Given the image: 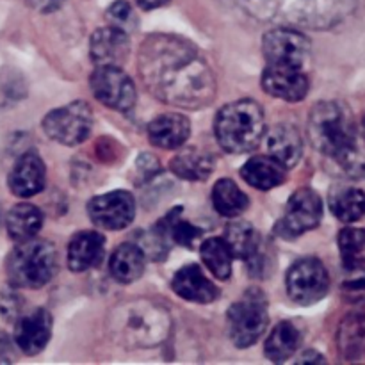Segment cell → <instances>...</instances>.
<instances>
[{"label":"cell","instance_id":"obj_1","mask_svg":"<svg viewBox=\"0 0 365 365\" xmlns=\"http://www.w3.org/2000/svg\"><path fill=\"white\" fill-rule=\"evenodd\" d=\"M139 75L160 102L202 109L214 100V73L198 48L177 36L153 34L139 50Z\"/></svg>","mask_w":365,"mask_h":365},{"label":"cell","instance_id":"obj_2","mask_svg":"<svg viewBox=\"0 0 365 365\" xmlns=\"http://www.w3.org/2000/svg\"><path fill=\"white\" fill-rule=\"evenodd\" d=\"M253 18L285 27L327 29L351 11L353 0H234Z\"/></svg>","mask_w":365,"mask_h":365},{"label":"cell","instance_id":"obj_3","mask_svg":"<svg viewBox=\"0 0 365 365\" xmlns=\"http://www.w3.org/2000/svg\"><path fill=\"white\" fill-rule=\"evenodd\" d=\"M309 135L316 150L348 164L356 152V128L348 107L319 102L309 116Z\"/></svg>","mask_w":365,"mask_h":365},{"label":"cell","instance_id":"obj_4","mask_svg":"<svg viewBox=\"0 0 365 365\" xmlns=\"http://www.w3.org/2000/svg\"><path fill=\"white\" fill-rule=\"evenodd\" d=\"M113 331L127 348H152L168 337L171 317L163 307L152 302H130L113 314Z\"/></svg>","mask_w":365,"mask_h":365},{"label":"cell","instance_id":"obj_5","mask_svg":"<svg viewBox=\"0 0 365 365\" xmlns=\"http://www.w3.org/2000/svg\"><path fill=\"white\" fill-rule=\"evenodd\" d=\"M216 139L230 153L255 150L266 134L264 110L255 100H237L221 107L214 123Z\"/></svg>","mask_w":365,"mask_h":365},{"label":"cell","instance_id":"obj_6","mask_svg":"<svg viewBox=\"0 0 365 365\" xmlns=\"http://www.w3.org/2000/svg\"><path fill=\"white\" fill-rule=\"evenodd\" d=\"M57 271L56 246L43 239L18 242L6 260L11 284L20 289H38L48 284Z\"/></svg>","mask_w":365,"mask_h":365},{"label":"cell","instance_id":"obj_7","mask_svg":"<svg viewBox=\"0 0 365 365\" xmlns=\"http://www.w3.org/2000/svg\"><path fill=\"white\" fill-rule=\"evenodd\" d=\"M228 335L237 348L245 349L255 344L269 327L267 299L259 289H250L227 314Z\"/></svg>","mask_w":365,"mask_h":365},{"label":"cell","instance_id":"obj_8","mask_svg":"<svg viewBox=\"0 0 365 365\" xmlns=\"http://www.w3.org/2000/svg\"><path fill=\"white\" fill-rule=\"evenodd\" d=\"M93 128V113L82 100L52 110L43 120V130L52 141L75 146L89 138Z\"/></svg>","mask_w":365,"mask_h":365},{"label":"cell","instance_id":"obj_9","mask_svg":"<svg viewBox=\"0 0 365 365\" xmlns=\"http://www.w3.org/2000/svg\"><path fill=\"white\" fill-rule=\"evenodd\" d=\"M285 285H287V294L292 302L309 307L321 302L328 294L330 277L319 259L307 257L292 264Z\"/></svg>","mask_w":365,"mask_h":365},{"label":"cell","instance_id":"obj_10","mask_svg":"<svg viewBox=\"0 0 365 365\" xmlns=\"http://www.w3.org/2000/svg\"><path fill=\"white\" fill-rule=\"evenodd\" d=\"M323 217V200L314 189L302 187L289 198L284 217L278 221L277 234L284 239H296L314 230Z\"/></svg>","mask_w":365,"mask_h":365},{"label":"cell","instance_id":"obj_11","mask_svg":"<svg viewBox=\"0 0 365 365\" xmlns=\"http://www.w3.org/2000/svg\"><path fill=\"white\" fill-rule=\"evenodd\" d=\"M310 48L312 45L305 34L285 25L266 32L262 41L264 57L267 64L274 66L303 68L310 57Z\"/></svg>","mask_w":365,"mask_h":365},{"label":"cell","instance_id":"obj_12","mask_svg":"<svg viewBox=\"0 0 365 365\" xmlns=\"http://www.w3.org/2000/svg\"><path fill=\"white\" fill-rule=\"evenodd\" d=\"M91 91L106 107L127 113L135 106V86L120 66H96L91 73Z\"/></svg>","mask_w":365,"mask_h":365},{"label":"cell","instance_id":"obj_13","mask_svg":"<svg viewBox=\"0 0 365 365\" xmlns=\"http://www.w3.org/2000/svg\"><path fill=\"white\" fill-rule=\"evenodd\" d=\"M88 214L96 227L106 230L127 228L135 216L134 196L121 189L95 196L88 203Z\"/></svg>","mask_w":365,"mask_h":365},{"label":"cell","instance_id":"obj_14","mask_svg":"<svg viewBox=\"0 0 365 365\" xmlns=\"http://www.w3.org/2000/svg\"><path fill=\"white\" fill-rule=\"evenodd\" d=\"M262 88L285 102H302L309 95L310 82L303 68L267 64L262 73Z\"/></svg>","mask_w":365,"mask_h":365},{"label":"cell","instance_id":"obj_15","mask_svg":"<svg viewBox=\"0 0 365 365\" xmlns=\"http://www.w3.org/2000/svg\"><path fill=\"white\" fill-rule=\"evenodd\" d=\"M130 39L120 27H103L95 31L89 43L91 61L96 66H121L128 57Z\"/></svg>","mask_w":365,"mask_h":365},{"label":"cell","instance_id":"obj_16","mask_svg":"<svg viewBox=\"0 0 365 365\" xmlns=\"http://www.w3.org/2000/svg\"><path fill=\"white\" fill-rule=\"evenodd\" d=\"M52 334V316L45 309H38L27 316H20L14 328V344L21 353L38 355L48 344Z\"/></svg>","mask_w":365,"mask_h":365},{"label":"cell","instance_id":"obj_17","mask_svg":"<svg viewBox=\"0 0 365 365\" xmlns=\"http://www.w3.org/2000/svg\"><path fill=\"white\" fill-rule=\"evenodd\" d=\"M46 180L45 163L38 153H24L9 173V189L20 198H31L43 191Z\"/></svg>","mask_w":365,"mask_h":365},{"label":"cell","instance_id":"obj_18","mask_svg":"<svg viewBox=\"0 0 365 365\" xmlns=\"http://www.w3.org/2000/svg\"><path fill=\"white\" fill-rule=\"evenodd\" d=\"M103 255H106V239L98 232H78L68 242V267L75 273H84L100 266Z\"/></svg>","mask_w":365,"mask_h":365},{"label":"cell","instance_id":"obj_19","mask_svg":"<svg viewBox=\"0 0 365 365\" xmlns=\"http://www.w3.org/2000/svg\"><path fill=\"white\" fill-rule=\"evenodd\" d=\"M171 287L177 296L192 303H212L220 296L216 285L203 274L196 264H189L178 269L171 282Z\"/></svg>","mask_w":365,"mask_h":365},{"label":"cell","instance_id":"obj_20","mask_svg":"<svg viewBox=\"0 0 365 365\" xmlns=\"http://www.w3.org/2000/svg\"><path fill=\"white\" fill-rule=\"evenodd\" d=\"M189 134H191L189 120L178 113L160 114L148 125L150 143L163 150L180 148L187 141Z\"/></svg>","mask_w":365,"mask_h":365},{"label":"cell","instance_id":"obj_21","mask_svg":"<svg viewBox=\"0 0 365 365\" xmlns=\"http://www.w3.org/2000/svg\"><path fill=\"white\" fill-rule=\"evenodd\" d=\"M267 150H269V155L284 168L296 166L303 153L299 130L291 123L277 125L267 134Z\"/></svg>","mask_w":365,"mask_h":365},{"label":"cell","instance_id":"obj_22","mask_svg":"<svg viewBox=\"0 0 365 365\" xmlns=\"http://www.w3.org/2000/svg\"><path fill=\"white\" fill-rule=\"evenodd\" d=\"M225 241L230 246L235 259H241L250 267L260 266V250H262V239L259 232L246 221H234L225 230Z\"/></svg>","mask_w":365,"mask_h":365},{"label":"cell","instance_id":"obj_23","mask_svg":"<svg viewBox=\"0 0 365 365\" xmlns=\"http://www.w3.org/2000/svg\"><path fill=\"white\" fill-rule=\"evenodd\" d=\"M241 177L252 187L269 191L285 182V168L267 155H255L241 168Z\"/></svg>","mask_w":365,"mask_h":365},{"label":"cell","instance_id":"obj_24","mask_svg":"<svg viewBox=\"0 0 365 365\" xmlns=\"http://www.w3.org/2000/svg\"><path fill=\"white\" fill-rule=\"evenodd\" d=\"M110 277L120 284H132L145 273V253L139 246L125 242L114 250L109 262Z\"/></svg>","mask_w":365,"mask_h":365},{"label":"cell","instance_id":"obj_25","mask_svg":"<svg viewBox=\"0 0 365 365\" xmlns=\"http://www.w3.org/2000/svg\"><path fill=\"white\" fill-rule=\"evenodd\" d=\"M299 346H302V331H299L298 324L292 321H282L267 337L264 353L271 362L282 364L291 359L298 351Z\"/></svg>","mask_w":365,"mask_h":365},{"label":"cell","instance_id":"obj_26","mask_svg":"<svg viewBox=\"0 0 365 365\" xmlns=\"http://www.w3.org/2000/svg\"><path fill=\"white\" fill-rule=\"evenodd\" d=\"M43 227V214L31 203H18L7 212L6 228L14 242L34 239Z\"/></svg>","mask_w":365,"mask_h":365},{"label":"cell","instance_id":"obj_27","mask_svg":"<svg viewBox=\"0 0 365 365\" xmlns=\"http://www.w3.org/2000/svg\"><path fill=\"white\" fill-rule=\"evenodd\" d=\"M171 171L185 180H205L214 171V157L198 148H185L171 160Z\"/></svg>","mask_w":365,"mask_h":365},{"label":"cell","instance_id":"obj_28","mask_svg":"<svg viewBox=\"0 0 365 365\" xmlns=\"http://www.w3.org/2000/svg\"><path fill=\"white\" fill-rule=\"evenodd\" d=\"M328 203L334 216L344 223H353L365 216V192L359 187L339 185L331 189Z\"/></svg>","mask_w":365,"mask_h":365},{"label":"cell","instance_id":"obj_29","mask_svg":"<svg viewBox=\"0 0 365 365\" xmlns=\"http://www.w3.org/2000/svg\"><path fill=\"white\" fill-rule=\"evenodd\" d=\"M214 209L225 217H237L248 209L250 200L230 178H221L212 189Z\"/></svg>","mask_w":365,"mask_h":365},{"label":"cell","instance_id":"obj_30","mask_svg":"<svg viewBox=\"0 0 365 365\" xmlns=\"http://www.w3.org/2000/svg\"><path fill=\"white\" fill-rule=\"evenodd\" d=\"M200 255H202L203 264L207 269L220 280H228L232 274V260H234V253H232L230 246L225 241V237H210L202 242L200 246Z\"/></svg>","mask_w":365,"mask_h":365},{"label":"cell","instance_id":"obj_31","mask_svg":"<svg viewBox=\"0 0 365 365\" xmlns=\"http://www.w3.org/2000/svg\"><path fill=\"white\" fill-rule=\"evenodd\" d=\"M339 250L346 269H365V228H344L339 234Z\"/></svg>","mask_w":365,"mask_h":365},{"label":"cell","instance_id":"obj_32","mask_svg":"<svg viewBox=\"0 0 365 365\" xmlns=\"http://www.w3.org/2000/svg\"><path fill=\"white\" fill-rule=\"evenodd\" d=\"M180 212V207L171 210L164 220H160V223L157 225L155 230L159 232L163 237H171L177 245L185 246V248H192L195 242L202 237V232L196 227H192L191 223L182 220Z\"/></svg>","mask_w":365,"mask_h":365},{"label":"cell","instance_id":"obj_33","mask_svg":"<svg viewBox=\"0 0 365 365\" xmlns=\"http://www.w3.org/2000/svg\"><path fill=\"white\" fill-rule=\"evenodd\" d=\"M341 339L344 342L346 351L353 348H359L360 342L365 341V323L359 317H353V319L346 321L344 330L341 331Z\"/></svg>","mask_w":365,"mask_h":365},{"label":"cell","instance_id":"obj_34","mask_svg":"<svg viewBox=\"0 0 365 365\" xmlns=\"http://www.w3.org/2000/svg\"><path fill=\"white\" fill-rule=\"evenodd\" d=\"M107 18H109V21L114 25V27H120L125 31V29L134 21V11H132L130 4L128 2H125V0H118V2H114L113 6L107 9Z\"/></svg>","mask_w":365,"mask_h":365},{"label":"cell","instance_id":"obj_35","mask_svg":"<svg viewBox=\"0 0 365 365\" xmlns=\"http://www.w3.org/2000/svg\"><path fill=\"white\" fill-rule=\"evenodd\" d=\"M0 312H2L4 319L7 321H18L21 314V298L14 294L13 291L4 292L0 298Z\"/></svg>","mask_w":365,"mask_h":365},{"label":"cell","instance_id":"obj_36","mask_svg":"<svg viewBox=\"0 0 365 365\" xmlns=\"http://www.w3.org/2000/svg\"><path fill=\"white\" fill-rule=\"evenodd\" d=\"M14 360L13 341L0 331V364H9Z\"/></svg>","mask_w":365,"mask_h":365},{"label":"cell","instance_id":"obj_37","mask_svg":"<svg viewBox=\"0 0 365 365\" xmlns=\"http://www.w3.org/2000/svg\"><path fill=\"white\" fill-rule=\"evenodd\" d=\"M27 2L32 9L39 11V13H52L63 6L64 0H27Z\"/></svg>","mask_w":365,"mask_h":365},{"label":"cell","instance_id":"obj_38","mask_svg":"<svg viewBox=\"0 0 365 365\" xmlns=\"http://www.w3.org/2000/svg\"><path fill=\"white\" fill-rule=\"evenodd\" d=\"M135 2H138L143 9L150 11V9H157V7L164 6V4H168L170 0H135Z\"/></svg>","mask_w":365,"mask_h":365},{"label":"cell","instance_id":"obj_39","mask_svg":"<svg viewBox=\"0 0 365 365\" xmlns=\"http://www.w3.org/2000/svg\"><path fill=\"white\" fill-rule=\"evenodd\" d=\"M298 362H299V364H307V362H317V364H323V362H324V359H323V356L319 355V353H316V351H307L305 355L299 356Z\"/></svg>","mask_w":365,"mask_h":365},{"label":"cell","instance_id":"obj_40","mask_svg":"<svg viewBox=\"0 0 365 365\" xmlns=\"http://www.w3.org/2000/svg\"><path fill=\"white\" fill-rule=\"evenodd\" d=\"M362 130H364V135H365V116H364V121H362Z\"/></svg>","mask_w":365,"mask_h":365}]
</instances>
